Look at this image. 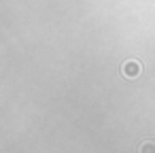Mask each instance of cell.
<instances>
[{"mask_svg":"<svg viewBox=\"0 0 155 153\" xmlns=\"http://www.w3.org/2000/svg\"><path fill=\"white\" fill-rule=\"evenodd\" d=\"M140 72H142V64L138 60H127L121 64V75L125 79H136V77H140Z\"/></svg>","mask_w":155,"mask_h":153,"instance_id":"obj_1","label":"cell"},{"mask_svg":"<svg viewBox=\"0 0 155 153\" xmlns=\"http://www.w3.org/2000/svg\"><path fill=\"white\" fill-rule=\"evenodd\" d=\"M138 153H155V142L153 140H144L138 149Z\"/></svg>","mask_w":155,"mask_h":153,"instance_id":"obj_2","label":"cell"}]
</instances>
